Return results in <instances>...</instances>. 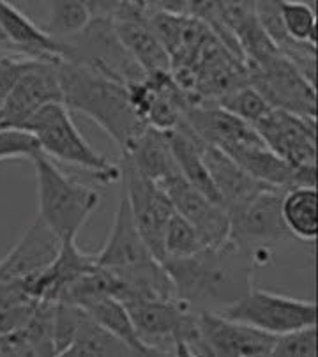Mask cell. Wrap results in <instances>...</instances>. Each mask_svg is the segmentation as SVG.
Returning a JSON list of instances; mask_svg holds the SVG:
<instances>
[{
    "mask_svg": "<svg viewBox=\"0 0 318 357\" xmlns=\"http://www.w3.org/2000/svg\"><path fill=\"white\" fill-rule=\"evenodd\" d=\"M225 154L230 156L246 174L280 190L294 188H315L317 184V167L294 168L276 156L265 144H244L225 149Z\"/></svg>",
    "mask_w": 318,
    "mask_h": 357,
    "instance_id": "obj_15",
    "label": "cell"
},
{
    "mask_svg": "<svg viewBox=\"0 0 318 357\" xmlns=\"http://www.w3.org/2000/svg\"><path fill=\"white\" fill-rule=\"evenodd\" d=\"M227 319L250 324L273 336L317 324V304L251 287L250 292L220 312Z\"/></svg>",
    "mask_w": 318,
    "mask_h": 357,
    "instance_id": "obj_6",
    "label": "cell"
},
{
    "mask_svg": "<svg viewBox=\"0 0 318 357\" xmlns=\"http://www.w3.org/2000/svg\"><path fill=\"white\" fill-rule=\"evenodd\" d=\"M158 186L170 198L175 213L193 225L205 248H216L227 243L230 234V218L221 204L202 195L186 181L182 174L167 178Z\"/></svg>",
    "mask_w": 318,
    "mask_h": 357,
    "instance_id": "obj_12",
    "label": "cell"
},
{
    "mask_svg": "<svg viewBox=\"0 0 318 357\" xmlns=\"http://www.w3.org/2000/svg\"><path fill=\"white\" fill-rule=\"evenodd\" d=\"M137 356L135 350L121 338L96 322L84 310L75 338L61 357H128Z\"/></svg>",
    "mask_w": 318,
    "mask_h": 357,
    "instance_id": "obj_22",
    "label": "cell"
},
{
    "mask_svg": "<svg viewBox=\"0 0 318 357\" xmlns=\"http://www.w3.org/2000/svg\"><path fill=\"white\" fill-rule=\"evenodd\" d=\"M22 131L38 140L41 154L91 172L103 184L121 183V165H114L96 152L78 131L64 103H50L36 112Z\"/></svg>",
    "mask_w": 318,
    "mask_h": 357,
    "instance_id": "obj_3",
    "label": "cell"
},
{
    "mask_svg": "<svg viewBox=\"0 0 318 357\" xmlns=\"http://www.w3.org/2000/svg\"><path fill=\"white\" fill-rule=\"evenodd\" d=\"M121 186L124 188L131 207L132 220L137 223L142 239L156 260H163L165 232L175 209L170 198L151 178L140 174L132 161L121 152Z\"/></svg>",
    "mask_w": 318,
    "mask_h": 357,
    "instance_id": "obj_7",
    "label": "cell"
},
{
    "mask_svg": "<svg viewBox=\"0 0 318 357\" xmlns=\"http://www.w3.org/2000/svg\"><path fill=\"white\" fill-rule=\"evenodd\" d=\"M253 128L265 147L290 167H317V119L271 108Z\"/></svg>",
    "mask_w": 318,
    "mask_h": 357,
    "instance_id": "obj_9",
    "label": "cell"
},
{
    "mask_svg": "<svg viewBox=\"0 0 318 357\" xmlns=\"http://www.w3.org/2000/svg\"><path fill=\"white\" fill-rule=\"evenodd\" d=\"M317 188H294L285 191L281 214L294 239L315 241L318 236Z\"/></svg>",
    "mask_w": 318,
    "mask_h": 357,
    "instance_id": "obj_24",
    "label": "cell"
},
{
    "mask_svg": "<svg viewBox=\"0 0 318 357\" xmlns=\"http://www.w3.org/2000/svg\"><path fill=\"white\" fill-rule=\"evenodd\" d=\"M0 46H6V48H9L8 36H6V32L2 31V27H0Z\"/></svg>",
    "mask_w": 318,
    "mask_h": 357,
    "instance_id": "obj_33",
    "label": "cell"
},
{
    "mask_svg": "<svg viewBox=\"0 0 318 357\" xmlns=\"http://www.w3.org/2000/svg\"><path fill=\"white\" fill-rule=\"evenodd\" d=\"M204 357H271L276 336L216 312H197Z\"/></svg>",
    "mask_w": 318,
    "mask_h": 357,
    "instance_id": "obj_11",
    "label": "cell"
},
{
    "mask_svg": "<svg viewBox=\"0 0 318 357\" xmlns=\"http://www.w3.org/2000/svg\"><path fill=\"white\" fill-rule=\"evenodd\" d=\"M317 356V324L276 336L271 357H315Z\"/></svg>",
    "mask_w": 318,
    "mask_h": 357,
    "instance_id": "obj_29",
    "label": "cell"
},
{
    "mask_svg": "<svg viewBox=\"0 0 318 357\" xmlns=\"http://www.w3.org/2000/svg\"><path fill=\"white\" fill-rule=\"evenodd\" d=\"M84 308L69 303H55V319H53V342H55V356L61 357L73 342L82 319Z\"/></svg>",
    "mask_w": 318,
    "mask_h": 357,
    "instance_id": "obj_30",
    "label": "cell"
},
{
    "mask_svg": "<svg viewBox=\"0 0 318 357\" xmlns=\"http://www.w3.org/2000/svg\"><path fill=\"white\" fill-rule=\"evenodd\" d=\"M248 69V85L255 89L273 108L317 119V87L297 71L281 54L262 68Z\"/></svg>",
    "mask_w": 318,
    "mask_h": 357,
    "instance_id": "obj_8",
    "label": "cell"
},
{
    "mask_svg": "<svg viewBox=\"0 0 318 357\" xmlns=\"http://www.w3.org/2000/svg\"><path fill=\"white\" fill-rule=\"evenodd\" d=\"M170 149L177 161V167L184 178L193 188H197L202 195L211 198L212 202L221 204L220 195L212 184V178L205 168L200 152V138L191 131V128L182 119L181 124L174 131H167Z\"/></svg>",
    "mask_w": 318,
    "mask_h": 357,
    "instance_id": "obj_21",
    "label": "cell"
},
{
    "mask_svg": "<svg viewBox=\"0 0 318 357\" xmlns=\"http://www.w3.org/2000/svg\"><path fill=\"white\" fill-rule=\"evenodd\" d=\"M38 183L39 218L61 241L76 239L85 221L101 204L96 190L66 175L45 154L32 158Z\"/></svg>",
    "mask_w": 318,
    "mask_h": 357,
    "instance_id": "obj_4",
    "label": "cell"
},
{
    "mask_svg": "<svg viewBox=\"0 0 318 357\" xmlns=\"http://www.w3.org/2000/svg\"><path fill=\"white\" fill-rule=\"evenodd\" d=\"M59 62L31 59L9 98L0 107V130H22L32 115L50 103H62Z\"/></svg>",
    "mask_w": 318,
    "mask_h": 357,
    "instance_id": "obj_10",
    "label": "cell"
},
{
    "mask_svg": "<svg viewBox=\"0 0 318 357\" xmlns=\"http://www.w3.org/2000/svg\"><path fill=\"white\" fill-rule=\"evenodd\" d=\"M218 107L223 110L230 112L241 121L248 122L250 126H255L258 121L265 117L271 112V105L255 91L251 85H241L234 91L227 92L216 101Z\"/></svg>",
    "mask_w": 318,
    "mask_h": 357,
    "instance_id": "obj_26",
    "label": "cell"
},
{
    "mask_svg": "<svg viewBox=\"0 0 318 357\" xmlns=\"http://www.w3.org/2000/svg\"><path fill=\"white\" fill-rule=\"evenodd\" d=\"M31 59L23 57L18 54L0 55V107L9 98L11 91L15 89L16 82L26 69Z\"/></svg>",
    "mask_w": 318,
    "mask_h": 357,
    "instance_id": "obj_32",
    "label": "cell"
},
{
    "mask_svg": "<svg viewBox=\"0 0 318 357\" xmlns=\"http://www.w3.org/2000/svg\"><path fill=\"white\" fill-rule=\"evenodd\" d=\"M280 16L287 36L294 41L317 45V15L304 2L283 0L278 2Z\"/></svg>",
    "mask_w": 318,
    "mask_h": 357,
    "instance_id": "obj_27",
    "label": "cell"
},
{
    "mask_svg": "<svg viewBox=\"0 0 318 357\" xmlns=\"http://www.w3.org/2000/svg\"><path fill=\"white\" fill-rule=\"evenodd\" d=\"M154 257L138 232L126 191L121 186V200H119L114 225H112L105 246L96 253V262L106 269H126V267L149 262Z\"/></svg>",
    "mask_w": 318,
    "mask_h": 357,
    "instance_id": "obj_17",
    "label": "cell"
},
{
    "mask_svg": "<svg viewBox=\"0 0 318 357\" xmlns=\"http://www.w3.org/2000/svg\"><path fill=\"white\" fill-rule=\"evenodd\" d=\"M110 20L119 41L145 75L170 71V59L149 27L142 0H115Z\"/></svg>",
    "mask_w": 318,
    "mask_h": 357,
    "instance_id": "obj_13",
    "label": "cell"
},
{
    "mask_svg": "<svg viewBox=\"0 0 318 357\" xmlns=\"http://www.w3.org/2000/svg\"><path fill=\"white\" fill-rule=\"evenodd\" d=\"M283 195L280 188H265L243 206L228 211V241L250 251L257 266L269 262L274 244L294 239L281 214Z\"/></svg>",
    "mask_w": 318,
    "mask_h": 357,
    "instance_id": "obj_5",
    "label": "cell"
},
{
    "mask_svg": "<svg viewBox=\"0 0 318 357\" xmlns=\"http://www.w3.org/2000/svg\"><path fill=\"white\" fill-rule=\"evenodd\" d=\"M184 122L198 138L221 151L235 145L264 144L253 126L223 110L216 103H204L188 108Z\"/></svg>",
    "mask_w": 318,
    "mask_h": 357,
    "instance_id": "obj_18",
    "label": "cell"
},
{
    "mask_svg": "<svg viewBox=\"0 0 318 357\" xmlns=\"http://www.w3.org/2000/svg\"><path fill=\"white\" fill-rule=\"evenodd\" d=\"M200 152L205 168L212 178V184L220 195L221 206L227 211L243 206L244 202L250 200L258 191L265 190L267 184L260 183L257 178L238 167L230 156H227L221 149L207 144L200 138Z\"/></svg>",
    "mask_w": 318,
    "mask_h": 357,
    "instance_id": "obj_19",
    "label": "cell"
},
{
    "mask_svg": "<svg viewBox=\"0 0 318 357\" xmlns=\"http://www.w3.org/2000/svg\"><path fill=\"white\" fill-rule=\"evenodd\" d=\"M0 27L8 36L9 50H15V54L48 62L68 59V43L50 36L45 29L6 0H0Z\"/></svg>",
    "mask_w": 318,
    "mask_h": 357,
    "instance_id": "obj_16",
    "label": "cell"
},
{
    "mask_svg": "<svg viewBox=\"0 0 318 357\" xmlns=\"http://www.w3.org/2000/svg\"><path fill=\"white\" fill-rule=\"evenodd\" d=\"M62 103L101 126L112 140L126 151L145 128L132 108L128 85L103 75L82 62L61 61L57 66Z\"/></svg>",
    "mask_w": 318,
    "mask_h": 357,
    "instance_id": "obj_2",
    "label": "cell"
},
{
    "mask_svg": "<svg viewBox=\"0 0 318 357\" xmlns=\"http://www.w3.org/2000/svg\"><path fill=\"white\" fill-rule=\"evenodd\" d=\"M84 308L92 319L98 324H101L103 327L114 333L117 338H121L122 342L128 343L137 357H159V354L156 350H152L151 347L145 345L137 335V329L132 326V320L129 317L128 308L124 306V303L117 299L114 296H99L94 299L87 301Z\"/></svg>",
    "mask_w": 318,
    "mask_h": 357,
    "instance_id": "obj_23",
    "label": "cell"
},
{
    "mask_svg": "<svg viewBox=\"0 0 318 357\" xmlns=\"http://www.w3.org/2000/svg\"><path fill=\"white\" fill-rule=\"evenodd\" d=\"M38 140L22 130H0V161L15 158H34L39 154Z\"/></svg>",
    "mask_w": 318,
    "mask_h": 357,
    "instance_id": "obj_31",
    "label": "cell"
},
{
    "mask_svg": "<svg viewBox=\"0 0 318 357\" xmlns=\"http://www.w3.org/2000/svg\"><path fill=\"white\" fill-rule=\"evenodd\" d=\"M204 248L205 244L202 243L200 236H198L193 225L190 221H186L181 214L174 213V216L168 221L167 232H165L163 260L190 257V255L197 253V251L204 250Z\"/></svg>",
    "mask_w": 318,
    "mask_h": 357,
    "instance_id": "obj_28",
    "label": "cell"
},
{
    "mask_svg": "<svg viewBox=\"0 0 318 357\" xmlns=\"http://www.w3.org/2000/svg\"><path fill=\"white\" fill-rule=\"evenodd\" d=\"M61 246L62 241L38 216L22 239L0 260V282H22L26 285L57 259Z\"/></svg>",
    "mask_w": 318,
    "mask_h": 357,
    "instance_id": "obj_14",
    "label": "cell"
},
{
    "mask_svg": "<svg viewBox=\"0 0 318 357\" xmlns=\"http://www.w3.org/2000/svg\"><path fill=\"white\" fill-rule=\"evenodd\" d=\"M121 152L132 161V165L140 170V174H144L156 184H161L167 178L181 174L174 152L170 149L167 131L145 128L144 133L126 151Z\"/></svg>",
    "mask_w": 318,
    "mask_h": 357,
    "instance_id": "obj_20",
    "label": "cell"
},
{
    "mask_svg": "<svg viewBox=\"0 0 318 357\" xmlns=\"http://www.w3.org/2000/svg\"><path fill=\"white\" fill-rule=\"evenodd\" d=\"M91 18L87 2L57 0L50 2V15L45 31L59 41H69L85 31Z\"/></svg>",
    "mask_w": 318,
    "mask_h": 357,
    "instance_id": "obj_25",
    "label": "cell"
},
{
    "mask_svg": "<svg viewBox=\"0 0 318 357\" xmlns=\"http://www.w3.org/2000/svg\"><path fill=\"white\" fill-rule=\"evenodd\" d=\"M174 283L175 297L193 312H223L253 287V255L227 241L216 248H204L190 257L165 259Z\"/></svg>",
    "mask_w": 318,
    "mask_h": 357,
    "instance_id": "obj_1",
    "label": "cell"
}]
</instances>
